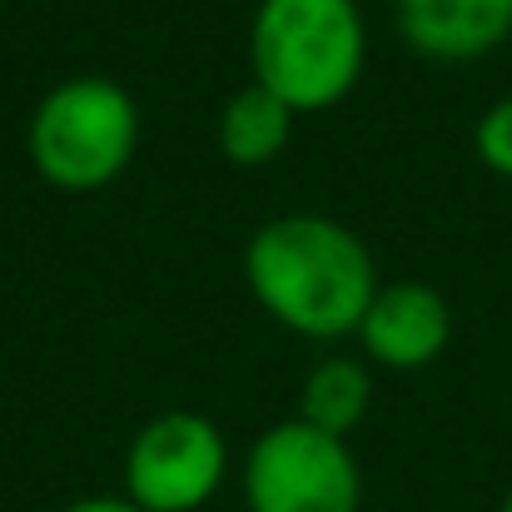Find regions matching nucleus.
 Wrapping results in <instances>:
<instances>
[{
	"label": "nucleus",
	"instance_id": "6",
	"mask_svg": "<svg viewBox=\"0 0 512 512\" xmlns=\"http://www.w3.org/2000/svg\"><path fill=\"white\" fill-rule=\"evenodd\" d=\"M398 25L418 55L478 60L512 30V0H398Z\"/></svg>",
	"mask_w": 512,
	"mask_h": 512
},
{
	"label": "nucleus",
	"instance_id": "9",
	"mask_svg": "<svg viewBox=\"0 0 512 512\" xmlns=\"http://www.w3.org/2000/svg\"><path fill=\"white\" fill-rule=\"evenodd\" d=\"M363 408H368V378H363L358 363L334 358V363L314 368V378H309V388H304V423H314V428L343 438V433L363 418Z\"/></svg>",
	"mask_w": 512,
	"mask_h": 512
},
{
	"label": "nucleus",
	"instance_id": "2",
	"mask_svg": "<svg viewBox=\"0 0 512 512\" xmlns=\"http://www.w3.org/2000/svg\"><path fill=\"white\" fill-rule=\"evenodd\" d=\"M363 20L353 0H264L254 20V75L289 110H324L358 80Z\"/></svg>",
	"mask_w": 512,
	"mask_h": 512
},
{
	"label": "nucleus",
	"instance_id": "10",
	"mask_svg": "<svg viewBox=\"0 0 512 512\" xmlns=\"http://www.w3.org/2000/svg\"><path fill=\"white\" fill-rule=\"evenodd\" d=\"M478 155L488 170H498L503 179H512V100L493 105L478 125Z\"/></svg>",
	"mask_w": 512,
	"mask_h": 512
},
{
	"label": "nucleus",
	"instance_id": "12",
	"mask_svg": "<svg viewBox=\"0 0 512 512\" xmlns=\"http://www.w3.org/2000/svg\"><path fill=\"white\" fill-rule=\"evenodd\" d=\"M503 512H512V493H508V503H503Z\"/></svg>",
	"mask_w": 512,
	"mask_h": 512
},
{
	"label": "nucleus",
	"instance_id": "11",
	"mask_svg": "<svg viewBox=\"0 0 512 512\" xmlns=\"http://www.w3.org/2000/svg\"><path fill=\"white\" fill-rule=\"evenodd\" d=\"M70 512H145L135 503H120V498H90V503H75Z\"/></svg>",
	"mask_w": 512,
	"mask_h": 512
},
{
	"label": "nucleus",
	"instance_id": "5",
	"mask_svg": "<svg viewBox=\"0 0 512 512\" xmlns=\"http://www.w3.org/2000/svg\"><path fill=\"white\" fill-rule=\"evenodd\" d=\"M224 478V443L194 413L155 418L130 448V503L145 512H194Z\"/></svg>",
	"mask_w": 512,
	"mask_h": 512
},
{
	"label": "nucleus",
	"instance_id": "7",
	"mask_svg": "<svg viewBox=\"0 0 512 512\" xmlns=\"http://www.w3.org/2000/svg\"><path fill=\"white\" fill-rule=\"evenodd\" d=\"M363 343L388 368H423L448 343V304L428 284H393L363 314Z\"/></svg>",
	"mask_w": 512,
	"mask_h": 512
},
{
	"label": "nucleus",
	"instance_id": "3",
	"mask_svg": "<svg viewBox=\"0 0 512 512\" xmlns=\"http://www.w3.org/2000/svg\"><path fill=\"white\" fill-rule=\"evenodd\" d=\"M135 105L110 80L60 85L30 125V160L60 189L110 184L135 155Z\"/></svg>",
	"mask_w": 512,
	"mask_h": 512
},
{
	"label": "nucleus",
	"instance_id": "1",
	"mask_svg": "<svg viewBox=\"0 0 512 512\" xmlns=\"http://www.w3.org/2000/svg\"><path fill=\"white\" fill-rule=\"evenodd\" d=\"M244 274L259 304L309 339H339L363 324L373 294L368 249L334 219L294 214L254 234Z\"/></svg>",
	"mask_w": 512,
	"mask_h": 512
},
{
	"label": "nucleus",
	"instance_id": "4",
	"mask_svg": "<svg viewBox=\"0 0 512 512\" xmlns=\"http://www.w3.org/2000/svg\"><path fill=\"white\" fill-rule=\"evenodd\" d=\"M254 512H358V468L343 438L314 423H284L249 453Z\"/></svg>",
	"mask_w": 512,
	"mask_h": 512
},
{
	"label": "nucleus",
	"instance_id": "8",
	"mask_svg": "<svg viewBox=\"0 0 512 512\" xmlns=\"http://www.w3.org/2000/svg\"><path fill=\"white\" fill-rule=\"evenodd\" d=\"M289 105L279 95H269L264 85H249L229 100L224 110V125H219V140H224V155L234 165H264L284 150L289 140Z\"/></svg>",
	"mask_w": 512,
	"mask_h": 512
}]
</instances>
